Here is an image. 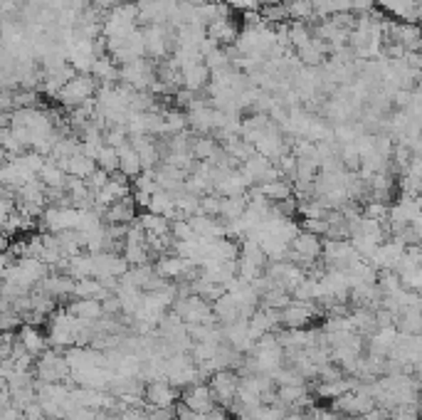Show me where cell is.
<instances>
[{
	"label": "cell",
	"instance_id": "1",
	"mask_svg": "<svg viewBox=\"0 0 422 420\" xmlns=\"http://www.w3.org/2000/svg\"><path fill=\"white\" fill-rule=\"evenodd\" d=\"M79 326H82V319L72 316L67 309H57L47 316V344L50 349H57V351H64V349L74 346L77 344V334Z\"/></svg>",
	"mask_w": 422,
	"mask_h": 420
},
{
	"label": "cell",
	"instance_id": "2",
	"mask_svg": "<svg viewBox=\"0 0 422 420\" xmlns=\"http://www.w3.org/2000/svg\"><path fill=\"white\" fill-rule=\"evenodd\" d=\"M97 90H99V82H97L92 74H74L67 84H62V90L57 92L55 99L62 106H72L74 109V106L84 104L87 99H94Z\"/></svg>",
	"mask_w": 422,
	"mask_h": 420
},
{
	"label": "cell",
	"instance_id": "3",
	"mask_svg": "<svg viewBox=\"0 0 422 420\" xmlns=\"http://www.w3.org/2000/svg\"><path fill=\"white\" fill-rule=\"evenodd\" d=\"M237 384H240V376L232 368H223V371H215L208 378L210 393L215 398V405H223L225 410H230L237 398Z\"/></svg>",
	"mask_w": 422,
	"mask_h": 420
},
{
	"label": "cell",
	"instance_id": "4",
	"mask_svg": "<svg viewBox=\"0 0 422 420\" xmlns=\"http://www.w3.org/2000/svg\"><path fill=\"white\" fill-rule=\"evenodd\" d=\"M181 398V391L173 388L168 381H151L143 386V403L153 408H171Z\"/></svg>",
	"mask_w": 422,
	"mask_h": 420
},
{
	"label": "cell",
	"instance_id": "5",
	"mask_svg": "<svg viewBox=\"0 0 422 420\" xmlns=\"http://www.w3.org/2000/svg\"><path fill=\"white\" fill-rule=\"evenodd\" d=\"M183 405L188 410H193V413H210L215 408V398L210 393V386L205 381H198V384L188 386L185 391L181 393Z\"/></svg>",
	"mask_w": 422,
	"mask_h": 420
},
{
	"label": "cell",
	"instance_id": "6",
	"mask_svg": "<svg viewBox=\"0 0 422 420\" xmlns=\"http://www.w3.org/2000/svg\"><path fill=\"white\" fill-rule=\"evenodd\" d=\"M136 216H139V208H136L134 198L126 195V198L106 205L104 213H101V220H104V225H129V223L136 220Z\"/></svg>",
	"mask_w": 422,
	"mask_h": 420
},
{
	"label": "cell",
	"instance_id": "7",
	"mask_svg": "<svg viewBox=\"0 0 422 420\" xmlns=\"http://www.w3.org/2000/svg\"><path fill=\"white\" fill-rule=\"evenodd\" d=\"M294 57L299 59L302 67H321L328 59V45L323 40H318V37H311L307 45H302V48L294 52Z\"/></svg>",
	"mask_w": 422,
	"mask_h": 420
},
{
	"label": "cell",
	"instance_id": "8",
	"mask_svg": "<svg viewBox=\"0 0 422 420\" xmlns=\"http://www.w3.org/2000/svg\"><path fill=\"white\" fill-rule=\"evenodd\" d=\"M190 265L193 262H188V260L178 258V255H163V258H158L153 262V272L166 279V282H178V279H183V274L188 272Z\"/></svg>",
	"mask_w": 422,
	"mask_h": 420
},
{
	"label": "cell",
	"instance_id": "9",
	"mask_svg": "<svg viewBox=\"0 0 422 420\" xmlns=\"http://www.w3.org/2000/svg\"><path fill=\"white\" fill-rule=\"evenodd\" d=\"M15 339L22 344V349H25L27 354H32V356H40V354H45L47 349H50V344H47V336L42 334L37 326L32 324H20L17 326V334Z\"/></svg>",
	"mask_w": 422,
	"mask_h": 420
},
{
	"label": "cell",
	"instance_id": "10",
	"mask_svg": "<svg viewBox=\"0 0 422 420\" xmlns=\"http://www.w3.org/2000/svg\"><path fill=\"white\" fill-rule=\"evenodd\" d=\"M205 35H208L210 40L218 42L220 48H230V45H234L240 30H237V25H234L230 18H220V20L210 22V25L205 27Z\"/></svg>",
	"mask_w": 422,
	"mask_h": 420
},
{
	"label": "cell",
	"instance_id": "11",
	"mask_svg": "<svg viewBox=\"0 0 422 420\" xmlns=\"http://www.w3.org/2000/svg\"><path fill=\"white\" fill-rule=\"evenodd\" d=\"M210 312H213L215 321H218L220 326H227V324H232V321L240 319V312H237V302H234V297L230 292H225L223 297H218V300L210 304Z\"/></svg>",
	"mask_w": 422,
	"mask_h": 420
},
{
	"label": "cell",
	"instance_id": "12",
	"mask_svg": "<svg viewBox=\"0 0 422 420\" xmlns=\"http://www.w3.org/2000/svg\"><path fill=\"white\" fill-rule=\"evenodd\" d=\"M136 223L141 225V230L146 232V237H166L171 235V220H166L163 216H156V213H139L136 216Z\"/></svg>",
	"mask_w": 422,
	"mask_h": 420
},
{
	"label": "cell",
	"instance_id": "13",
	"mask_svg": "<svg viewBox=\"0 0 422 420\" xmlns=\"http://www.w3.org/2000/svg\"><path fill=\"white\" fill-rule=\"evenodd\" d=\"M64 309H67L72 316L84 319V321H97V319L104 316V312H101V302H97V300H69Z\"/></svg>",
	"mask_w": 422,
	"mask_h": 420
},
{
	"label": "cell",
	"instance_id": "14",
	"mask_svg": "<svg viewBox=\"0 0 422 420\" xmlns=\"http://www.w3.org/2000/svg\"><path fill=\"white\" fill-rule=\"evenodd\" d=\"M40 183L45 188H64V181H67V174H64V168L59 166L55 158L47 156L45 158V166L40 168V174H37Z\"/></svg>",
	"mask_w": 422,
	"mask_h": 420
},
{
	"label": "cell",
	"instance_id": "15",
	"mask_svg": "<svg viewBox=\"0 0 422 420\" xmlns=\"http://www.w3.org/2000/svg\"><path fill=\"white\" fill-rule=\"evenodd\" d=\"M210 82V69L203 62L190 64V67L183 69V90L190 92H203Z\"/></svg>",
	"mask_w": 422,
	"mask_h": 420
},
{
	"label": "cell",
	"instance_id": "16",
	"mask_svg": "<svg viewBox=\"0 0 422 420\" xmlns=\"http://www.w3.org/2000/svg\"><path fill=\"white\" fill-rule=\"evenodd\" d=\"M116 153H119V174L124 176V178L134 181L136 176L143 171V168H141V161H139V153H136V148L131 146V144H124L121 148H116Z\"/></svg>",
	"mask_w": 422,
	"mask_h": 420
},
{
	"label": "cell",
	"instance_id": "17",
	"mask_svg": "<svg viewBox=\"0 0 422 420\" xmlns=\"http://www.w3.org/2000/svg\"><path fill=\"white\" fill-rule=\"evenodd\" d=\"M57 163L64 168V174L67 176H74V178H82V181L97 168V163H94L89 156H84V153H74V156L62 158V161H57Z\"/></svg>",
	"mask_w": 422,
	"mask_h": 420
},
{
	"label": "cell",
	"instance_id": "18",
	"mask_svg": "<svg viewBox=\"0 0 422 420\" xmlns=\"http://www.w3.org/2000/svg\"><path fill=\"white\" fill-rule=\"evenodd\" d=\"M67 277H72L74 282L77 279H87V277H94V258L89 252H79L74 258H69L67 262V270H64Z\"/></svg>",
	"mask_w": 422,
	"mask_h": 420
},
{
	"label": "cell",
	"instance_id": "19",
	"mask_svg": "<svg viewBox=\"0 0 422 420\" xmlns=\"http://www.w3.org/2000/svg\"><path fill=\"white\" fill-rule=\"evenodd\" d=\"M89 74H92V77L97 79L99 84H116V82H119V67L111 62L109 55L94 59L92 72H89Z\"/></svg>",
	"mask_w": 422,
	"mask_h": 420
},
{
	"label": "cell",
	"instance_id": "20",
	"mask_svg": "<svg viewBox=\"0 0 422 420\" xmlns=\"http://www.w3.org/2000/svg\"><path fill=\"white\" fill-rule=\"evenodd\" d=\"M161 116H163V126H166V136H176V134L188 132V116L183 109L168 106V109L161 111Z\"/></svg>",
	"mask_w": 422,
	"mask_h": 420
},
{
	"label": "cell",
	"instance_id": "21",
	"mask_svg": "<svg viewBox=\"0 0 422 420\" xmlns=\"http://www.w3.org/2000/svg\"><path fill=\"white\" fill-rule=\"evenodd\" d=\"M218 151H220V144L215 141L210 134H205V136H193V141H190V153H193L195 161H213Z\"/></svg>",
	"mask_w": 422,
	"mask_h": 420
},
{
	"label": "cell",
	"instance_id": "22",
	"mask_svg": "<svg viewBox=\"0 0 422 420\" xmlns=\"http://www.w3.org/2000/svg\"><path fill=\"white\" fill-rule=\"evenodd\" d=\"M245 208H247V193L245 195H227V198H223V203H220V220L223 223L237 220V218H242Z\"/></svg>",
	"mask_w": 422,
	"mask_h": 420
},
{
	"label": "cell",
	"instance_id": "23",
	"mask_svg": "<svg viewBox=\"0 0 422 420\" xmlns=\"http://www.w3.org/2000/svg\"><path fill=\"white\" fill-rule=\"evenodd\" d=\"M311 25L309 22H299V20H289L287 22V40H289V48L299 50L302 45H307L311 40Z\"/></svg>",
	"mask_w": 422,
	"mask_h": 420
},
{
	"label": "cell",
	"instance_id": "24",
	"mask_svg": "<svg viewBox=\"0 0 422 420\" xmlns=\"http://www.w3.org/2000/svg\"><path fill=\"white\" fill-rule=\"evenodd\" d=\"M260 193L265 195L267 200H272V203H279V200H284V198H289V195H292V183H289L287 178L269 181V183L260 186Z\"/></svg>",
	"mask_w": 422,
	"mask_h": 420
},
{
	"label": "cell",
	"instance_id": "25",
	"mask_svg": "<svg viewBox=\"0 0 422 420\" xmlns=\"http://www.w3.org/2000/svg\"><path fill=\"white\" fill-rule=\"evenodd\" d=\"M289 13V20H299V22H309L314 25V0H289L284 3Z\"/></svg>",
	"mask_w": 422,
	"mask_h": 420
},
{
	"label": "cell",
	"instance_id": "26",
	"mask_svg": "<svg viewBox=\"0 0 422 420\" xmlns=\"http://www.w3.org/2000/svg\"><path fill=\"white\" fill-rule=\"evenodd\" d=\"M94 163H97V168H101V171H106V174L111 176V174L119 171V153H116V148L101 146V151L97 153Z\"/></svg>",
	"mask_w": 422,
	"mask_h": 420
},
{
	"label": "cell",
	"instance_id": "27",
	"mask_svg": "<svg viewBox=\"0 0 422 420\" xmlns=\"http://www.w3.org/2000/svg\"><path fill=\"white\" fill-rule=\"evenodd\" d=\"M262 20L269 22V25H281V22H289V13L284 3H276V6H262L260 10Z\"/></svg>",
	"mask_w": 422,
	"mask_h": 420
},
{
	"label": "cell",
	"instance_id": "28",
	"mask_svg": "<svg viewBox=\"0 0 422 420\" xmlns=\"http://www.w3.org/2000/svg\"><path fill=\"white\" fill-rule=\"evenodd\" d=\"M101 139H104V146L121 148L124 144H129V132H126V126H106Z\"/></svg>",
	"mask_w": 422,
	"mask_h": 420
},
{
	"label": "cell",
	"instance_id": "29",
	"mask_svg": "<svg viewBox=\"0 0 422 420\" xmlns=\"http://www.w3.org/2000/svg\"><path fill=\"white\" fill-rule=\"evenodd\" d=\"M398 277H400V284L405 289H410V292H420V287H422V265H420V267L400 270V272H398Z\"/></svg>",
	"mask_w": 422,
	"mask_h": 420
},
{
	"label": "cell",
	"instance_id": "30",
	"mask_svg": "<svg viewBox=\"0 0 422 420\" xmlns=\"http://www.w3.org/2000/svg\"><path fill=\"white\" fill-rule=\"evenodd\" d=\"M220 203H223V195H218V193L200 195L198 213H203V216H210V218H220Z\"/></svg>",
	"mask_w": 422,
	"mask_h": 420
},
{
	"label": "cell",
	"instance_id": "31",
	"mask_svg": "<svg viewBox=\"0 0 422 420\" xmlns=\"http://www.w3.org/2000/svg\"><path fill=\"white\" fill-rule=\"evenodd\" d=\"M106 181H109V174H106V171H101V168H94L92 174L84 178V183H87V188L92 190V193H97L99 188H104Z\"/></svg>",
	"mask_w": 422,
	"mask_h": 420
},
{
	"label": "cell",
	"instance_id": "32",
	"mask_svg": "<svg viewBox=\"0 0 422 420\" xmlns=\"http://www.w3.org/2000/svg\"><path fill=\"white\" fill-rule=\"evenodd\" d=\"M302 230H307V232H311V235H318V237H326V232H328V223L323 220V218H309V220H304L302 223Z\"/></svg>",
	"mask_w": 422,
	"mask_h": 420
},
{
	"label": "cell",
	"instance_id": "33",
	"mask_svg": "<svg viewBox=\"0 0 422 420\" xmlns=\"http://www.w3.org/2000/svg\"><path fill=\"white\" fill-rule=\"evenodd\" d=\"M101 312L104 316H121V302L116 294H109L104 302H101Z\"/></svg>",
	"mask_w": 422,
	"mask_h": 420
},
{
	"label": "cell",
	"instance_id": "34",
	"mask_svg": "<svg viewBox=\"0 0 422 420\" xmlns=\"http://www.w3.org/2000/svg\"><path fill=\"white\" fill-rule=\"evenodd\" d=\"M223 3L227 8H232V10H242V13L257 10V8H260V0H223Z\"/></svg>",
	"mask_w": 422,
	"mask_h": 420
},
{
	"label": "cell",
	"instance_id": "35",
	"mask_svg": "<svg viewBox=\"0 0 422 420\" xmlns=\"http://www.w3.org/2000/svg\"><path fill=\"white\" fill-rule=\"evenodd\" d=\"M20 413H22V418H25V420H45V413H42L40 400H32V403H27Z\"/></svg>",
	"mask_w": 422,
	"mask_h": 420
},
{
	"label": "cell",
	"instance_id": "36",
	"mask_svg": "<svg viewBox=\"0 0 422 420\" xmlns=\"http://www.w3.org/2000/svg\"><path fill=\"white\" fill-rule=\"evenodd\" d=\"M121 0H92V6L97 8L99 13H109V10H114L116 6H119Z\"/></svg>",
	"mask_w": 422,
	"mask_h": 420
},
{
	"label": "cell",
	"instance_id": "37",
	"mask_svg": "<svg viewBox=\"0 0 422 420\" xmlns=\"http://www.w3.org/2000/svg\"><path fill=\"white\" fill-rule=\"evenodd\" d=\"M188 420H213V418H210V413H190Z\"/></svg>",
	"mask_w": 422,
	"mask_h": 420
},
{
	"label": "cell",
	"instance_id": "38",
	"mask_svg": "<svg viewBox=\"0 0 422 420\" xmlns=\"http://www.w3.org/2000/svg\"><path fill=\"white\" fill-rule=\"evenodd\" d=\"M8 158H6V153H3V148H0V166H3V163H6Z\"/></svg>",
	"mask_w": 422,
	"mask_h": 420
}]
</instances>
